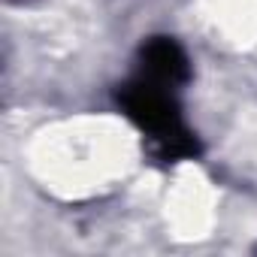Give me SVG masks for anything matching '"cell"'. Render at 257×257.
<instances>
[{"label":"cell","instance_id":"7a4b0ae2","mask_svg":"<svg viewBox=\"0 0 257 257\" xmlns=\"http://www.w3.org/2000/svg\"><path fill=\"white\" fill-rule=\"evenodd\" d=\"M140 76L179 91L191 82V58L173 37H149L140 46Z\"/></svg>","mask_w":257,"mask_h":257},{"label":"cell","instance_id":"6da1fadb","mask_svg":"<svg viewBox=\"0 0 257 257\" xmlns=\"http://www.w3.org/2000/svg\"><path fill=\"white\" fill-rule=\"evenodd\" d=\"M118 109L152 140L155 152L164 161H188L200 155V143L182 118V106L173 88H164L149 79H134L118 88Z\"/></svg>","mask_w":257,"mask_h":257}]
</instances>
